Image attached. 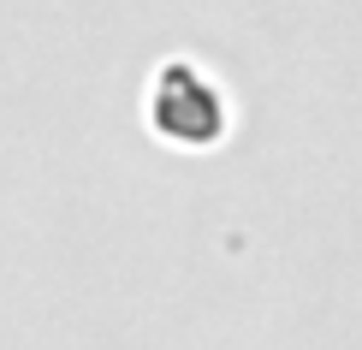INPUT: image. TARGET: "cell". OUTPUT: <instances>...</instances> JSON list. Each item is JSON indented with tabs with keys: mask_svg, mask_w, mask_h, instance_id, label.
<instances>
[{
	"mask_svg": "<svg viewBox=\"0 0 362 350\" xmlns=\"http://www.w3.org/2000/svg\"><path fill=\"white\" fill-rule=\"evenodd\" d=\"M155 125L178 136V143H208L220 131V95L208 78H196L190 66H167V78L155 89Z\"/></svg>",
	"mask_w": 362,
	"mask_h": 350,
	"instance_id": "obj_1",
	"label": "cell"
}]
</instances>
